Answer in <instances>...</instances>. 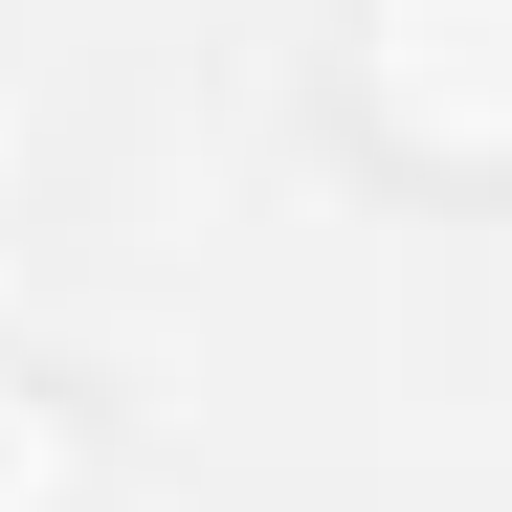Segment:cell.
I'll use <instances>...</instances> for the list:
<instances>
[{
	"mask_svg": "<svg viewBox=\"0 0 512 512\" xmlns=\"http://www.w3.org/2000/svg\"><path fill=\"white\" fill-rule=\"evenodd\" d=\"M334 90L423 179H512V0H334Z\"/></svg>",
	"mask_w": 512,
	"mask_h": 512,
	"instance_id": "1",
	"label": "cell"
},
{
	"mask_svg": "<svg viewBox=\"0 0 512 512\" xmlns=\"http://www.w3.org/2000/svg\"><path fill=\"white\" fill-rule=\"evenodd\" d=\"M90 401H67V379H23V357H0V512H90Z\"/></svg>",
	"mask_w": 512,
	"mask_h": 512,
	"instance_id": "2",
	"label": "cell"
}]
</instances>
